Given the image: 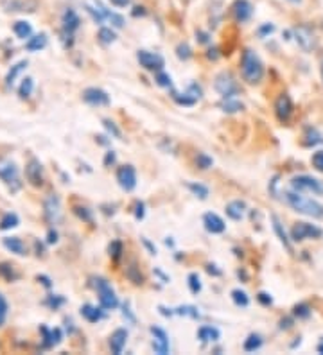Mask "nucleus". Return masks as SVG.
<instances>
[{
  "instance_id": "nucleus-57",
  "label": "nucleus",
  "mask_w": 323,
  "mask_h": 355,
  "mask_svg": "<svg viewBox=\"0 0 323 355\" xmlns=\"http://www.w3.org/2000/svg\"><path fill=\"white\" fill-rule=\"evenodd\" d=\"M321 74H323V65H321Z\"/></svg>"
},
{
  "instance_id": "nucleus-54",
  "label": "nucleus",
  "mask_w": 323,
  "mask_h": 355,
  "mask_svg": "<svg viewBox=\"0 0 323 355\" xmlns=\"http://www.w3.org/2000/svg\"><path fill=\"white\" fill-rule=\"evenodd\" d=\"M38 280H41V282H43V286H45V287H51V282H49V278H47V276H38Z\"/></svg>"
},
{
  "instance_id": "nucleus-15",
  "label": "nucleus",
  "mask_w": 323,
  "mask_h": 355,
  "mask_svg": "<svg viewBox=\"0 0 323 355\" xmlns=\"http://www.w3.org/2000/svg\"><path fill=\"white\" fill-rule=\"evenodd\" d=\"M45 217L52 224L59 223V219H61V205H59V199L56 196H51L45 201Z\"/></svg>"
},
{
  "instance_id": "nucleus-42",
  "label": "nucleus",
  "mask_w": 323,
  "mask_h": 355,
  "mask_svg": "<svg viewBox=\"0 0 323 355\" xmlns=\"http://www.w3.org/2000/svg\"><path fill=\"white\" fill-rule=\"evenodd\" d=\"M6 316H8V301L0 294V325L6 321Z\"/></svg>"
},
{
  "instance_id": "nucleus-5",
  "label": "nucleus",
  "mask_w": 323,
  "mask_h": 355,
  "mask_svg": "<svg viewBox=\"0 0 323 355\" xmlns=\"http://www.w3.org/2000/svg\"><path fill=\"white\" fill-rule=\"evenodd\" d=\"M214 86H216V90L224 97V99H230L235 93H239L237 83H235V79L232 77V74H228V72H221L219 76L216 77Z\"/></svg>"
},
{
  "instance_id": "nucleus-30",
  "label": "nucleus",
  "mask_w": 323,
  "mask_h": 355,
  "mask_svg": "<svg viewBox=\"0 0 323 355\" xmlns=\"http://www.w3.org/2000/svg\"><path fill=\"white\" fill-rule=\"evenodd\" d=\"M43 334H45V344L47 346H54V344H58L61 341V330L59 328H54L51 332L47 328H43Z\"/></svg>"
},
{
  "instance_id": "nucleus-48",
  "label": "nucleus",
  "mask_w": 323,
  "mask_h": 355,
  "mask_svg": "<svg viewBox=\"0 0 323 355\" xmlns=\"http://www.w3.org/2000/svg\"><path fill=\"white\" fill-rule=\"evenodd\" d=\"M49 303H51V307H59V305H63L65 303V300H63V298H51V300H49Z\"/></svg>"
},
{
  "instance_id": "nucleus-55",
  "label": "nucleus",
  "mask_w": 323,
  "mask_h": 355,
  "mask_svg": "<svg viewBox=\"0 0 323 355\" xmlns=\"http://www.w3.org/2000/svg\"><path fill=\"white\" fill-rule=\"evenodd\" d=\"M318 351H319V353H323V341L318 344Z\"/></svg>"
},
{
  "instance_id": "nucleus-35",
  "label": "nucleus",
  "mask_w": 323,
  "mask_h": 355,
  "mask_svg": "<svg viewBox=\"0 0 323 355\" xmlns=\"http://www.w3.org/2000/svg\"><path fill=\"white\" fill-rule=\"evenodd\" d=\"M221 108H223L224 111H228V113H235V111H239V110H242V104L239 103V101H235V99H226L224 101L223 104H221Z\"/></svg>"
},
{
  "instance_id": "nucleus-21",
  "label": "nucleus",
  "mask_w": 323,
  "mask_h": 355,
  "mask_svg": "<svg viewBox=\"0 0 323 355\" xmlns=\"http://www.w3.org/2000/svg\"><path fill=\"white\" fill-rule=\"evenodd\" d=\"M4 246L15 255H26V244L22 242V239L18 237H6L4 239Z\"/></svg>"
},
{
  "instance_id": "nucleus-56",
  "label": "nucleus",
  "mask_w": 323,
  "mask_h": 355,
  "mask_svg": "<svg viewBox=\"0 0 323 355\" xmlns=\"http://www.w3.org/2000/svg\"><path fill=\"white\" fill-rule=\"evenodd\" d=\"M291 2H300V0H291Z\"/></svg>"
},
{
  "instance_id": "nucleus-2",
  "label": "nucleus",
  "mask_w": 323,
  "mask_h": 355,
  "mask_svg": "<svg viewBox=\"0 0 323 355\" xmlns=\"http://www.w3.org/2000/svg\"><path fill=\"white\" fill-rule=\"evenodd\" d=\"M284 198H286L287 205L293 210H296L298 214H304L309 217H323V206L318 201H312L309 198L300 196V192H284Z\"/></svg>"
},
{
  "instance_id": "nucleus-22",
  "label": "nucleus",
  "mask_w": 323,
  "mask_h": 355,
  "mask_svg": "<svg viewBox=\"0 0 323 355\" xmlns=\"http://www.w3.org/2000/svg\"><path fill=\"white\" fill-rule=\"evenodd\" d=\"M219 330L214 328V326H201L198 330V337L203 341V343H214V341L219 339Z\"/></svg>"
},
{
  "instance_id": "nucleus-29",
  "label": "nucleus",
  "mask_w": 323,
  "mask_h": 355,
  "mask_svg": "<svg viewBox=\"0 0 323 355\" xmlns=\"http://www.w3.org/2000/svg\"><path fill=\"white\" fill-rule=\"evenodd\" d=\"M262 346V337L259 336V334H251V336H248V339L244 341V351H255L259 350V348Z\"/></svg>"
},
{
  "instance_id": "nucleus-3",
  "label": "nucleus",
  "mask_w": 323,
  "mask_h": 355,
  "mask_svg": "<svg viewBox=\"0 0 323 355\" xmlns=\"http://www.w3.org/2000/svg\"><path fill=\"white\" fill-rule=\"evenodd\" d=\"M96 289H97V294H99L101 307L106 309V311H113V309L119 307L117 296H115L113 289H111V286L106 282V280H104V278H97L96 280Z\"/></svg>"
},
{
  "instance_id": "nucleus-45",
  "label": "nucleus",
  "mask_w": 323,
  "mask_h": 355,
  "mask_svg": "<svg viewBox=\"0 0 323 355\" xmlns=\"http://www.w3.org/2000/svg\"><path fill=\"white\" fill-rule=\"evenodd\" d=\"M103 122H104V128H106L108 131H110V133H113V136H115V138H121V131H119V128H117V126L113 124V122H111V121H108V119H104Z\"/></svg>"
},
{
  "instance_id": "nucleus-53",
  "label": "nucleus",
  "mask_w": 323,
  "mask_h": 355,
  "mask_svg": "<svg viewBox=\"0 0 323 355\" xmlns=\"http://www.w3.org/2000/svg\"><path fill=\"white\" fill-rule=\"evenodd\" d=\"M56 241H58V233L51 230V231H49V242L52 244V242H56Z\"/></svg>"
},
{
  "instance_id": "nucleus-26",
  "label": "nucleus",
  "mask_w": 323,
  "mask_h": 355,
  "mask_svg": "<svg viewBox=\"0 0 323 355\" xmlns=\"http://www.w3.org/2000/svg\"><path fill=\"white\" fill-rule=\"evenodd\" d=\"M26 68H27V61H26V59H22V61H18L16 65H13L11 70L8 72V76H6V83H8L9 86H11V84L15 83L16 77H18L20 74H22Z\"/></svg>"
},
{
  "instance_id": "nucleus-51",
  "label": "nucleus",
  "mask_w": 323,
  "mask_h": 355,
  "mask_svg": "<svg viewBox=\"0 0 323 355\" xmlns=\"http://www.w3.org/2000/svg\"><path fill=\"white\" fill-rule=\"evenodd\" d=\"M113 161H115V153L113 151H110V153L106 154V158H104V163L110 165V163H113Z\"/></svg>"
},
{
  "instance_id": "nucleus-25",
  "label": "nucleus",
  "mask_w": 323,
  "mask_h": 355,
  "mask_svg": "<svg viewBox=\"0 0 323 355\" xmlns=\"http://www.w3.org/2000/svg\"><path fill=\"white\" fill-rule=\"evenodd\" d=\"M13 31H15V34L20 38V40H26V38H29L31 34H33V27H31V23L26 22V20H18V22H15Z\"/></svg>"
},
{
  "instance_id": "nucleus-23",
  "label": "nucleus",
  "mask_w": 323,
  "mask_h": 355,
  "mask_svg": "<svg viewBox=\"0 0 323 355\" xmlns=\"http://www.w3.org/2000/svg\"><path fill=\"white\" fill-rule=\"evenodd\" d=\"M81 314H83L85 319H88L90 323H97L103 319V312L97 307H94V305H83V307H81Z\"/></svg>"
},
{
  "instance_id": "nucleus-49",
  "label": "nucleus",
  "mask_w": 323,
  "mask_h": 355,
  "mask_svg": "<svg viewBox=\"0 0 323 355\" xmlns=\"http://www.w3.org/2000/svg\"><path fill=\"white\" fill-rule=\"evenodd\" d=\"M135 216H136V219H142V217H144V203H136Z\"/></svg>"
},
{
  "instance_id": "nucleus-1",
  "label": "nucleus",
  "mask_w": 323,
  "mask_h": 355,
  "mask_svg": "<svg viewBox=\"0 0 323 355\" xmlns=\"http://www.w3.org/2000/svg\"><path fill=\"white\" fill-rule=\"evenodd\" d=\"M241 74H242V79L250 84H257L262 79V76H264V65H262L261 58L251 49H246V51L242 52Z\"/></svg>"
},
{
  "instance_id": "nucleus-18",
  "label": "nucleus",
  "mask_w": 323,
  "mask_h": 355,
  "mask_svg": "<svg viewBox=\"0 0 323 355\" xmlns=\"http://www.w3.org/2000/svg\"><path fill=\"white\" fill-rule=\"evenodd\" d=\"M126 341H128V330L117 328L113 334H111V337H110V348H111V351H113L115 355L122 353V350H124V346H126Z\"/></svg>"
},
{
  "instance_id": "nucleus-8",
  "label": "nucleus",
  "mask_w": 323,
  "mask_h": 355,
  "mask_svg": "<svg viewBox=\"0 0 323 355\" xmlns=\"http://www.w3.org/2000/svg\"><path fill=\"white\" fill-rule=\"evenodd\" d=\"M321 235V230L318 226H312L307 223H296L291 230V239L294 242L305 241V239H318Z\"/></svg>"
},
{
  "instance_id": "nucleus-37",
  "label": "nucleus",
  "mask_w": 323,
  "mask_h": 355,
  "mask_svg": "<svg viewBox=\"0 0 323 355\" xmlns=\"http://www.w3.org/2000/svg\"><path fill=\"white\" fill-rule=\"evenodd\" d=\"M189 289H191L192 294H198L201 291V280H199V276L196 273L189 275Z\"/></svg>"
},
{
  "instance_id": "nucleus-10",
  "label": "nucleus",
  "mask_w": 323,
  "mask_h": 355,
  "mask_svg": "<svg viewBox=\"0 0 323 355\" xmlns=\"http://www.w3.org/2000/svg\"><path fill=\"white\" fill-rule=\"evenodd\" d=\"M83 99L92 106H108L110 104V96L101 88H86L83 92Z\"/></svg>"
},
{
  "instance_id": "nucleus-12",
  "label": "nucleus",
  "mask_w": 323,
  "mask_h": 355,
  "mask_svg": "<svg viewBox=\"0 0 323 355\" xmlns=\"http://www.w3.org/2000/svg\"><path fill=\"white\" fill-rule=\"evenodd\" d=\"M151 334H153V348L156 353L160 355H166L167 351H169V337H167V334L164 332L161 328H158V326H151Z\"/></svg>"
},
{
  "instance_id": "nucleus-7",
  "label": "nucleus",
  "mask_w": 323,
  "mask_h": 355,
  "mask_svg": "<svg viewBox=\"0 0 323 355\" xmlns=\"http://www.w3.org/2000/svg\"><path fill=\"white\" fill-rule=\"evenodd\" d=\"M136 59H139L140 66H144L146 70H151V72H160L164 68V58L156 52H149V51H139L136 52Z\"/></svg>"
},
{
  "instance_id": "nucleus-34",
  "label": "nucleus",
  "mask_w": 323,
  "mask_h": 355,
  "mask_svg": "<svg viewBox=\"0 0 323 355\" xmlns=\"http://www.w3.org/2000/svg\"><path fill=\"white\" fill-rule=\"evenodd\" d=\"M99 40H101V43L110 45V43H113V41L117 40V36H115V33L111 29L103 27V29H99Z\"/></svg>"
},
{
  "instance_id": "nucleus-13",
  "label": "nucleus",
  "mask_w": 323,
  "mask_h": 355,
  "mask_svg": "<svg viewBox=\"0 0 323 355\" xmlns=\"http://www.w3.org/2000/svg\"><path fill=\"white\" fill-rule=\"evenodd\" d=\"M275 113H276V117H279V121H282V122L289 121L291 113H293V103H291V97L289 96L282 93V96L276 99V103H275Z\"/></svg>"
},
{
  "instance_id": "nucleus-19",
  "label": "nucleus",
  "mask_w": 323,
  "mask_h": 355,
  "mask_svg": "<svg viewBox=\"0 0 323 355\" xmlns=\"http://www.w3.org/2000/svg\"><path fill=\"white\" fill-rule=\"evenodd\" d=\"M61 22H63V29H65L66 33H72V31H76L77 27H79L81 20H79V16H77V13L68 8V9H65V13H63Z\"/></svg>"
},
{
  "instance_id": "nucleus-43",
  "label": "nucleus",
  "mask_w": 323,
  "mask_h": 355,
  "mask_svg": "<svg viewBox=\"0 0 323 355\" xmlns=\"http://www.w3.org/2000/svg\"><path fill=\"white\" fill-rule=\"evenodd\" d=\"M309 314H311V311H309L307 305H296L294 307V316H298V318H309Z\"/></svg>"
},
{
  "instance_id": "nucleus-20",
  "label": "nucleus",
  "mask_w": 323,
  "mask_h": 355,
  "mask_svg": "<svg viewBox=\"0 0 323 355\" xmlns=\"http://www.w3.org/2000/svg\"><path fill=\"white\" fill-rule=\"evenodd\" d=\"M244 210H246V205L239 201V199H235V201H230L226 205V216L234 221H241L244 217Z\"/></svg>"
},
{
  "instance_id": "nucleus-31",
  "label": "nucleus",
  "mask_w": 323,
  "mask_h": 355,
  "mask_svg": "<svg viewBox=\"0 0 323 355\" xmlns=\"http://www.w3.org/2000/svg\"><path fill=\"white\" fill-rule=\"evenodd\" d=\"M232 300H234L235 305H239V307H248V305H250V298H248V294L241 289L232 291Z\"/></svg>"
},
{
  "instance_id": "nucleus-28",
  "label": "nucleus",
  "mask_w": 323,
  "mask_h": 355,
  "mask_svg": "<svg viewBox=\"0 0 323 355\" xmlns=\"http://www.w3.org/2000/svg\"><path fill=\"white\" fill-rule=\"evenodd\" d=\"M18 223H20L18 216L9 212V214H6L2 219H0V230H11V228L18 226Z\"/></svg>"
},
{
  "instance_id": "nucleus-14",
  "label": "nucleus",
  "mask_w": 323,
  "mask_h": 355,
  "mask_svg": "<svg viewBox=\"0 0 323 355\" xmlns=\"http://www.w3.org/2000/svg\"><path fill=\"white\" fill-rule=\"evenodd\" d=\"M26 176H27V180H29V183L34 185V187L43 185V169H41L40 161L31 160L29 165L26 167Z\"/></svg>"
},
{
  "instance_id": "nucleus-11",
  "label": "nucleus",
  "mask_w": 323,
  "mask_h": 355,
  "mask_svg": "<svg viewBox=\"0 0 323 355\" xmlns=\"http://www.w3.org/2000/svg\"><path fill=\"white\" fill-rule=\"evenodd\" d=\"M251 13H253V6L248 0H235L232 6V15H234L235 22H246V20H250Z\"/></svg>"
},
{
  "instance_id": "nucleus-6",
  "label": "nucleus",
  "mask_w": 323,
  "mask_h": 355,
  "mask_svg": "<svg viewBox=\"0 0 323 355\" xmlns=\"http://www.w3.org/2000/svg\"><path fill=\"white\" fill-rule=\"evenodd\" d=\"M0 180L13 188L20 187V174H18V167L15 165V161L0 160Z\"/></svg>"
},
{
  "instance_id": "nucleus-50",
  "label": "nucleus",
  "mask_w": 323,
  "mask_h": 355,
  "mask_svg": "<svg viewBox=\"0 0 323 355\" xmlns=\"http://www.w3.org/2000/svg\"><path fill=\"white\" fill-rule=\"evenodd\" d=\"M110 2L113 6H117V8H126L129 4V0H110Z\"/></svg>"
},
{
  "instance_id": "nucleus-9",
  "label": "nucleus",
  "mask_w": 323,
  "mask_h": 355,
  "mask_svg": "<svg viewBox=\"0 0 323 355\" xmlns=\"http://www.w3.org/2000/svg\"><path fill=\"white\" fill-rule=\"evenodd\" d=\"M117 181L126 192H131L136 187V172L133 165H122L117 171Z\"/></svg>"
},
{
  "instance_id": "nucleus-52",
  "label": "nucleus",
  "mask_w": 323,
  "mask_h": 355,
  "mask_svg": "<svg viewBox=\"0 0 323 355\" xmlns=\"http://www.w3.org/2000/svg\"><path fill=\"white\" fill-rule=\"evenodd\" d=\"M196 36H199V43H206L209 41V34L205 33H196Z\"/></svg>"
},
{
  "instance_id": "nucleus-33",
  "label": "nucleus",
  "mask_w": 323,
  "mask_h": 355,
  "mask_svg": "<svg viewBox=\"0 0 323 355\" xmlns=\"http://www.w3.org/2000/svg\"><path fill=\"white\" fill-rule=\"evenodd\" d=\"M33 88H34V81L31 79V77H26V79L22 81V84H20V88H18V93H20V97H29L31 93H33Z\"/></svg>"
},
{
  "instance_id": "nucleus-40",
  "label": "nucleus",
  "mask_w": 323,
  "mask_h": 355,
  "mask_svg": "<svg viewBox=\"0 0 323 355\" xmlns=\"http://www.w3.org/2000/svg\"><path fill=\"white\" fill-rule=\"evenodd\" d=\"M312 165H314L316 171L323 172V151H316L312 154Z\"/></svg>"
},
{
  "instance_id": "nucleus-17",
  "label": "nucleus",
  "mask_w": 323,
  "mask_h": 355,
  "mask_svg": "<svg viewBox=\"0 0 323 355\" xmlns=\"http://www.w3.org/2000/svg\"><path fill=\"white\" fill-rule=\"evenodd\" d=\"M294 36H296L298 45H300L305 52H309L314 47V36H312L309 27H296V29H294Z\"/></svg>"
},
{
  "instance_id": "nucleus-32",
  "label": "nucleus",
  "mask_w": 323,
  "mask_h": 355,
  "mask_svg": "<svg viewBox=\"0 0 323 355\" xmlns=\"http://www.w3.org/2000/svg\"><path fill=\"white\" fill-rule=\"evenodd\" d=\"M187 187H189V191H191L194 196H198L199 199L209 198V188H206L205 185H201V183H187Z\"/></svg>"
},
{
  "instance_id": "nucleus-24",
  "label": "nucleus",
  "mask_w": 323,
  "mask_h": 355,
  "mask_svg": "<svg viewBox=\"0 0 323 355\" xmlns=\"http://www.w3.org/2000/svg\"><path fill=\"white\" fill-rule=\"evenodd\" d=\"M45 45H47V36L41 33V34H36V36L29 38V41L26 43V49L29 52H38V51H41Z\"/></svg>"
},
{
  "instance_id": "nucleus-38",
  "label": "nucleus",
  "mask_w": 323,
  "mask_h": 355,
  "mask_svg": "<svg viewBox=\"0 0 323 355\" xmlns=\"http://www.w3.org/2000/svg\"><path fill=\"white\" fill-rule=\"evenodd\" d=\"M176 314H181V316H189V318H199V312L196 307L192 305H185V307H178L176 309Z\"/></svg>"
},
{
  "instance_id": "nucleus-44",
  "label": "nucleus",
  "mask_w": 323,
  "mask_h": 355,
  "mask_svg": "<svg viewBox=\"0 0 323 355\" xmlns=\"http://www.w3.org/2000/svg\"><path fill=\"white\" fill-rule=\"evenodd\" d=\"M121 253H122V244L119 241H113V242H111V246H110V255L113 256V258H119V256H121Z\"/></svg>"
},
{
  "instance_id": "nucleus-36",
  "label": "nucleus",
  "mask_w": 323,
  "mask_h": 355,
  "mask_svg": "<svg viewBox=\"0 0 323 355\" xmlns=\"http://www.w3.org/2000/svg\"><path fill=\"white\" fill-rule=\"evenodd\" d=\"M196 163H198L199 169H203V171H205V169H210V167H212V165H214V160L209 156V154L199 153L198 156H196Z\"/></svg>"
},
{
  "instance_id": "nucleus-27",
  "label": "nucleus",
  "mask_w": 323,
  "mask_h": 355,
  "mask_svg": "<svg viewBox=\"0 0 323 355\" xmlns=\"http://www.w3.org/2000/svg\"><path fill=\"white\" fill-rule=\"evenodd\" d=\"M271 221H273V228H275V231H276V235H279L280 242H282V244L286 246V248H287V249H289V251H291L289 239H287L286 231H284V228H282V223H280V221H279V217H276V216H271Z\"/></svg>"
},
{
  "instance_id": "nucleus-39",
  "label": "nucleus",
  "mask_w": 323,
  "mask_h": 355,
  "mask_svg": "<svg viewBox=\"0 0 323 355\" xmlns=\"http://www.w3.org/2000/svg\"><path fill=\"white\" fill-rule=\"evenodd\" d=\"M176 54H178V58L180 59H183V61H187L189 58L192 56V52H191V47H189L187 43H181V45H178V49H176Z\"/></svg>"
},
{
  "instance_id": "nucleus-41",
  "label": "nucleus",
  "mask_w": 323,
  "mask_h": 355,
  "mask_svg": "<svg viewBox=\"0 0 323 355\" xmlns=\"http://www.w3.org/2000/svg\"><path fill=\"white\" fill-rule=\"evenodd\" d=\"M156 84H160V86H164V88H169L173 83H171V77L167 76V74L158 72L156 74Z\"/></svg>"
},
{
  "instance_id": "nucleus-47",
  "label": "nucleus",
  "mask_w": 323,
  "mask_h": 355,
  "mask_svg": "<svg viewBox=\"0 0 323 355\" xmlns=\"http://www.w3.org/2000/svg\"><path fill=\"white\" fill-rule=\"evenodd\" d=\"M259 301H261L262 305H266V307H268V305H271L273 303V298L269 296L268 293H259Z\"/></svg>"
},
{
  "instance_id": "nucleus-4",
  "label": "nucleus",
  "mask_w": 323,
  "mask_h": 355,
  "mask_svg": "<svg viewBox=\"0 0 323 355\" xmlns=\"http://www.w3.org/2000/svg\"><path fill=\"white\" fill-rule=\"evenodd\" d=\"M291 187L298 192H311V194L321 196L323 194V183L312 176H294L291 180Z\"/></svg>"
},
{
  "instance_id": "nucleus-46",
  "label": "nucleus",
  "mask_w": 323,
  "mask_h": 355,
  "mask_svg": "<svg viewBox=\"0 0 323 355\" xmlns=\"http://www.w3.org/2000/svg\"><path fill=\"white\" fill-rule=\"evenodd\" d=\"M273 31H275V26H273V23H264V26L259 29V36L264 38L266 34H271Z\"/></svg>"
},
{
  "instance_id": "nucleus-16",
  "label": "nucleus",
  "mask_w": 323,
  "mask_h": 355,
  "mask_svg": "<svg viewBox=\"0 0 323 355\" xmlns=\"http://www.w3.org/2000/svg\"><path fill=\"white\" fill-rule=\"evenodd\" d=\"M203 224H205L206 231H210V233H223L224 228H226L224 221L221 219L217 214H212V212L203 216Z\"/></svg>"
}]
</instances>
